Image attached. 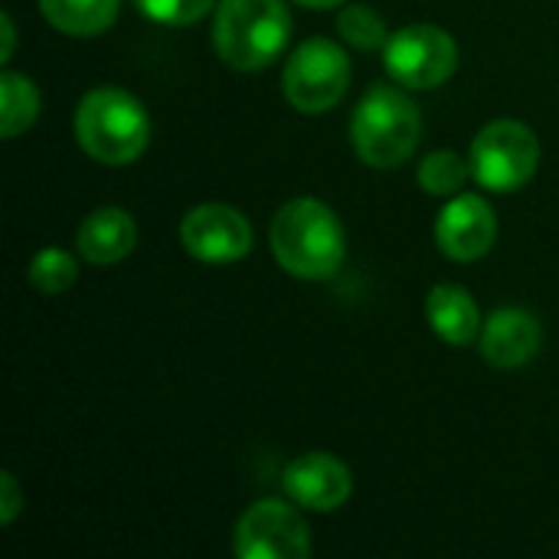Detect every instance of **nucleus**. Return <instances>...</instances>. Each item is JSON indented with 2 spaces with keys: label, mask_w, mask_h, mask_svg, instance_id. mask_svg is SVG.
<instances>
[{
  "label": "nucleus",
  "mask_w": 559,
  "mask_h": 559,
  "mask_svg": "<svg viewBox=\"0 0 559 559\" xmlns=\"http://www.w3.org/2000/svg\"><path fill=\"white\" fill-rule=\"evenodd\" d=\"M472 177L491 193L521 190L540 164V141L537 134L514 118H498L485 124L468 151Z\"/></svg>",
  "instance_id": "423d86ee"
},
{
  "label": "nucleus",
  "mask_w": 559,
  "mask_h": 559,
  "mask_svg": "<svg viewBox=\"0 0 559 559\" xmlns=\"http://www.w3.org/2000/svg\"><path fill=\"white\" fill-rule=\"evenodd\" d=\"M295 3H301L308 10H331V7H344L347 0H295Z\"/></svg>",
  "instance_id": "5701e85b"
},
{
  "label": "nucleus",
  "mask_w": 559,
  "mask_h": 559,
  "mask_svg": "<svg viewBox=\"0 0 559 559\" xmlns=\"http://www.w3.org/2000/svg\"><path fill=\"white\" fill-rule=\"evenodd\" d=\"M282 488L288 501H295L298 508L314 514H331L341 504H347L354 491V478L350 468L331 452H305L285 468Z\"/></svg>",
  "instance_id": "9b49d317"
},
{
  "label": "nucleus",
  "mask_w": 559,
  "mask_h": 559,
  "mask_svg": "<svg viewBox=\"0 0 559 559\" xmlns=\"http://www.w3.org/2000/svg\"><path fill=\"white\" fill-rule=\"evenodd\" d=\"M269 242L275 262L305 282L331 278L347 255V236L337 213L314 197L288 200L272 219Z\"/></svg>",
  "instance_id": "f257e3e1"
},
{
  "label": "nucleus",
  "mask_w": 559,
  "mask_h": 559,
  "mask_svg": "<svg viewBox=\"0 0 559 559\" xmlns=\"http://www.w3.org/2000/svg\"><path fill=\"white\" fill-rule=\"evenodd\" d=\"M233 554L239 559H305L311 554V531L295 501L265 498L249 504L236 521Z\"/></svg>",
  "instance_id": "6e6552de"
},
{
  "label": "nucleus",
  "mask_w": 559,
  "mask_h": 559,
  "mask_svg": "<svg viewBox=\"0 0 559 559\" xmlns=\"http://www.w3.org/2000/svg\"><path fill=\"white\" fill-rule=\"evenodd\" d=\"M134 242H138V226L131 213L118 206L92 210L75 229V249L92 265H115L128 259L134 252Z\"/></svg>",
  "instance_id": "ddd939ff"
},
{
  "label": "nucleus",
  "mask_w": 559,
  "mask_h": 559,
  "mask_svg": "<svg viewBox=\"0 0 559 559\" xmlns=\"http://www.w3.org/2000/svg\"><path fill=\"white\" fill-rule=\"evenodd\" d=\"M292 36L285 0H223L213 16L216 56L239 72H259L282 56Z\"/></svg>",
  "instance_id": "20e7f679"
},
{
  "label": "nucleus",
  "mask_w": 559,
  "mask_h": 559,
  "mask_svg": "<svg viewBox=\"0 0 559 559\" xmlns=\"http://www.w3.org/2000/svg\"><path fill=\"white\" fill-rule=\"evenodd\" d=\"M481 357L498 370H518L531 364L544 347V328L534 311L501 308L481 324Z\"/></svg>",
  "instance_id": "f8f14e48"
},
{
  "label": "nucleus",
  "mask_w": 559,
  "mask_h": 559,
  "mask_svg": "<svg viewBox=\"0 0 559 559\" xmlns=\"http://www.w3.org/2000/svg\"><path fill=\"white\" fill-rule=\"evenodd\" d=\"M350 85V59L341 43L314 36L292 49L282 69V92L301 115L331 111Z\"/></svg>",
  "instance_id": "39448f33"
},
{
  "label": "nucleus",
  "mask_w": 559,
  "mask_h": 559,
  "mask_svg": "<svg viewBox=\"0 0 559 559\" xmlns=\"http://www.w3.org/2000/svg\"><path fill=\"white\" fill-rule=\"evenodd\" d=\"M0 26H3V49H0V59H3V62H10L13 46H16V29H13V16H10L7 10L0 13Z\"/></svg>",
  "instance_id": "4be33fe9"
},
{
  "label": "nucleus",
  "mask_w": 559,
  "mask_h": 559,
  "mask_svg": "<svg viewBox=\"0 0 559 559\" xmlns=\"http://www.w3.org/2000/svg\"><path fill=\"white\" fill-rule=\"evenodd\" d=\"M426 318L436 337L452 347H468L481 334L478 305L462 285H436L426 298Z\"/></svg>",
  "instance_id": "4468645a"
},
{
  "label": "nucleus",
  "mask_w": 559,
  "mask_h": 559,
  "mask_svg": "<svg viewBox=\"0 0 559 559\" xmlns=\"http://www.w3.org/2000/svg\"><path fill=\"white\" fill-rule=\"evenodd\" d=\"M337 33H341L344 43H350L357 49H383L386 39H390V29H386L383 16L373 7H364V3H354V7L341 10Z\"/></svg>",
  "instance_id": "6ab92c4d"
},
{
  "label": "nucleus",
  "mask_w": 559,
  "mask_h": 559,
  "mask_svg": "<svg viewBox=\"0 0 559 559\" xmlns=\"http://www.w3.org/2000/svg\"><path fill=\"white\" fill-rule=\"evenodd\" d=\"M498 239V216L478 193H455L436 219V242L455 262H475L491 252Z\"/></svg>",
  "instance_id": "9d476101"
},
{
  "label": "nucleus",
  "mask_w": 559,
  "mask_h": 559,
  "mask_svg": "<svg viewBox=\"0 0 559 559\" xmlns=\"http://www.w3.org/2000/svg\"><path fill=\"white\" fill-rule=\"evenodd\" d=\"M72 131L92 160L121 167L144 154L151 141V118L131 92L118 85H98L79 102Z\"/></svg>",
  "instance_id": "f03ea898"
},
{
  "label": "nucleus",
  "mask_w": 559,
  "mask_h": 559,
  "mask_svg": "<svg viewBox=\"0 0 559 559\" xmlns=\"http://www.w3.org/2000/svg\"><path fill=\"white\" fill-rule=\"evenodd\" d=\"M216 0H134V7L154 20V23H164V26H190V23H200L210 10H213Z\"/></svg>",
  "instance_id": "aec40b11"
},
{
  "label": "nucleus",
  "mask_w": 559,
  "mask_h": 559,
  "mask_svg": "<svg viewBox=\"0 0 559 559\" xmlns=\"http://www.w3.org/2000/svg\"><path fill=\"white\" fill-rule=\"evenodd\" d=\"M121 0H39L43 20L66 36H98L118 20Z\"/></svg>",
  "instance_id": "2eb2a0df"
},
{
  "label": "nucleus",
  "mask_w": 559,
  "mask_h": 559,
  "mask_svg": "<svg viewBox=\"0 0 559 559\" xmlns=\"http://www.w3.org/2000/svg\"><path fill=\"white\" fill-rule=\"evenodd\" d=\"M455 66H459V46L436 23H409L390 33L383 46V69L396 85L413 92L439 88L442 82L452 79Z\"/></svg>",
  "instance_id": "0eeeda50"
},
{
  "label": "nucleus",
  "mask_w": 559,
  "mask_h": 559,
  "mask_svg": "<svg viewBox=\"0 0 559 559\" xmlns=\"http://www.w3.org/2000/svg\"><path fill=\"white\" fill-rule=\"evenodd\" d=\"M180 246L210 265H226L246 259L252 249V226L249 219L226 203H203L193 206L180 223Z\"/></svg>",
  "instance_id": "1a4fd4ad"
},
{
  "label": "nucleus",
  "mask_w": 559,
  "mask_h": 559,
  "mask_svg": "<svg viewBox=\"0 0 559 559\" xmlns=\"http://www.w3.org/2000/svg\"><path fill=\"white\" fill-rule=\"evenodd\" d=\"M39 115V92L33 79L20 72H3L0 75V138L13 141L26 128H33Z\"/></svg>",
  "instance_id": "dca6fc26"
},
{
  "label": "nucleus",
  "mask_w": 559,
  "mask_h": 559,
  "mask_svg": "<svg viewBox=\"0 0 559 559\" xmlns=\"http://www.w3.org/2000/svg\"><path fill=\"white\" fill-rule=\"evenodd\" d=\"M472 177V164L455 151H432L419 160L416 180L432 197H455L462 193L465 180Z\"/></svg>",
  "instance_id": "f3484780"
},
{
  "label": "nucleus",
  "mask_w": 559,
  "mask_h": 559,
  "mask_svg": "<svg viewBox=\"0 0 559 559\" xmlns=\"http://www.w3.org/2000/svg\"><path fill=\"white\" fill-rule=\"evenodd\" d=\"M423 118L413 98L386 82H377L367 88V95L357 102L350 118V141L357 157L367 167L393 170L406 164L419 144Z\"/></svg>",
  "instance_id": "7ed1b4c3"
},
{
  "label": "nucleus",
  "mask_w": 559,
  "mask_h": 559,
  "mask_svg": "<svg viewBox=\"0 0 559 559\" xmlns=\"http://www.w3.org/2000/svg\"><path fill=\"white\" fill-rule=\"evenodd\" d=\"M23 491H20V481L10 475V472H0V524H13L23 511Z\"/></svg>",
  "instance_id": "412c9836"
},
{
  "label": "nucleus",
  "mask_w": 559,
  "mask_h": 559,
  "mask_svg": "<svg viewBox=\"0 0 559 559\" xmlns=\"http://www.w3.org/2000/svg\"><path fill=\"white\" fill-rule=\"evenodd\" d=\"M26 278L29 285L39 292V295H62L75 285L79 278V262L72 252L66 249H56V246H46L33 255L29 269H26Z\"/></svg>",
  "instance_id": "a211bd4d"
}]
</instances>
